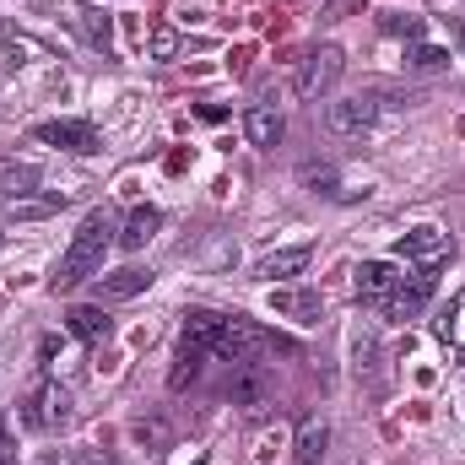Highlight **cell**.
Listing matches in <instances>:
<instances>
[{"label": "cell", "mask_w": 465, "mask_h": 465, "mask_svg": "<svg viewBox=\"0 0 465 465\" xmlns=\"http://www.w3.org/2000/svg\"><path fill=\"white\" fill-rule=\"evenodd\" d=\"M119 243V228L109 212H87V223L76 228L71 238V249L60 254V265H54V292H71L76 282H93V276H104V254Z\"/></svg>", "instance_id": "1"}, {"label": "cell", "mask_w": 465, "mask_h": 465, "mask_svg": "<svg viewBox=\"0 0 465 465\" xmlns=\"http://www.w3.org/2000/svg\"><path fill=\"white\" fill-rule=\"evenodd\" d=\"M276 351H292V341H282L276 331H260L249 320H228L223 336L212 341V357H223L232 368H265V357H276Z\"/></svg>", "instance_id": "2"}, {"label": "cell", "mask_w": 465, "mask_h": 465, "mask_svg": "<svg viewBox=\"0 0 465 465\" xmlns=\"http://www.w3.org/2000/svg\"><path fill=\"white\" fill-rule=\"evenodd\" d=\"M341 71H347V54L336 49V44H320L303 65H298V76H292V93L303 98V104H320L336 82H341Z\"/></svg>", "instance_id": "3"}, {"label": "cell", "mask_w": 465, "mask_h": 465, "mask_svg": "<svg viewBox=\"0 0 465 465\" xmlns=\"http://www.w3.org/2000/svg\"><path fill=\"white\" fill-rule=\"evenodd\" d=\"M76 411H71V390L65 384H54V379H44L27 401H22V428L27 433H54V428H65Z\"/></svg>", "instance_id": "4"}, {"label": "cell", "mask_w": 465, "mask_h": 465, "mask_svg": "<svg viewBox=\"0 0 465 465\" xmlns=\"http://www.w3.org/2000/svg\"><path fill=\"white\" fill-rule=\"evenodd\" d=\"M433 287H439V265H417L411 276H401V282H395V292H390L379 309H384L390 320H401V325H406V320H417V314L428 309Z\"/></svg>", "instance_id": "5"}, {"label": "cell", "mask_w": 465, "mask_h": 465, "mask_svg": "<svg viewBox=\"0 0 465 465\" xmlns=\"http://www.w3.org/2000/svg\"><path fill=\"white\" fill-rule=\"evenodd\" d=\"M384 114V98L379 93H357V98H341V104H325V135H336V141H351V135H362L373 119Z\"/></svg>", "instance_id": "6"}, {"label": "cell", "mask_w": 465, "mask_h": 465, "mask_svg": "<svg viewBox=\"0 0 465 465\" xmlns=\"http://www.w3.org/2000/svg\"><path fill=\"white\" fill-rule=\"evenodd\" d=\"M33 141L60 146V152H76V157L104 152V135H98V124H93V119H49V124H38V130H33Z\"/></svg>", "instance_id": "7"}, {"label": "cell", "mask_w": 465, "mask_h": 465, "mask_svg": "<svg viewBox=\"0 0 465 465\" xmlns=\"http://www.w3.org/2000/svg\"><path fill=\"white\" fill-rule=\"evenodd\" d=\"M395 254L411 260V265H444V260L455 254V243H450L444 228H411V232L395 238Z\"/></svg>", "instance_id": "8"}, {"label": "cell", "mask_w": 465, "mask_h": 465, "mask_svg": "<svg viewBox=\"0 0 465 465\" xmlns=\"http://www.w3.org/2000/svg\"><path fill=\"white\" fill-rule=\"evenodd\" d=\"M146 287H152V271H146V265H124V271H109V276H93V298H98V303L141 298Z\"/></svg>", "instance_id": "9"}, {"label": "cell", "mask_w": 465, "mask_h": 465, "mask_svg": "<svg viewBox=\"0 0 465 465\" xmlns=\"http://www.w3.org/2000/svg\"><path fill=\"white\" fill-rule=\"evenodd\" d=\"M309 265H314V243H292V249H276V254L254 260V276H260V282H292V276H303Z\"/></svg>", "instance_id": "10"}, {"label": "cell", "mask_w": 465, "mask_h": 465, "mask_svg": "<svg viewBox=\"0 0 465 465\" xmlns=\"http://www.w3.org/2000/svg\"><path fill=\"white\" fill-rule=\"evenodd\" d=\"M395 282H401L395 260H362V265H357V298H362V303H384V298L395 292Z\"/></svg>", "instance_id": "11"}, {"label": "cell", "mask_w": 465, "mask_h": 465, "mask_svg": "<svg viewBox=\"0 0 465 465\" xmlns=\"http://www.w3.org/2000/svg\"><path fill=\"white\" fill-rule=\"evenodd\" d=\"M271 309L287 314V320H298V325H314L320 309H325V298L309 292V287H271Z\"/></svg>", "instance_id": "12"}, {"label": "cell", "mask_w": 465, "mask_h": 465, "mask_svg": "<svg viewBox=\"0 0 465 465\" xmlns=\"http://www.w3.org/2000/svg\"><path fill=\"white\" fill-rule=\"evenodd\" d=\"M65 325H71V336L87 341V347H104V341L114 336V320L104 314V303H76V309L65 314Z\"/></svg>", "instance_id": "13"}, {"label": "cell", "mask_w": 465, "mask_h": 465, "mask_svg": "<svg viewBox=\"0 0 465 465\" xmlns=\"http://www.w3.org/2000/svg\"><path fill=\"white\" fill-rule=\"evenodd\" d=\"M325 450H331V422L303 417L298 433H292V455H298V465H320L325 460Z\"/></svg>", "instance_id": "14"}, {"label": "cell", "mask_w": 465, "mask_h": 465, "mask_svg": "<svg viewBox=\"0 0 465 465\" xmlns=\"http://www.w3.org/2000/svg\"><path fill=\"white\" fill-rule=\"evenodd\" d=\"M243 135H249V146H276V141L287 135V119L276 114L271 104H254V109L243 114Z\"/></svg>", "instance_id": "15"}, {"label": "cell", "mask_w": 465, "mask_h": 465, "mask_svg": "<svg viewBox=\"0 0 465 465\" xmlns=\"http://www.w3.org/2000/svg\"><path fill=\"white\" fill-rule=\"evenodd\" d=\"M157 228H163V212H152V206H135L130 217H124V228H119V249H146L152 238H157Z\"/></svg>", "instance_id": "16"}, {"label": "cell", "mask_w": 465, "mask_h": 465, "mask_svg": "<svg viewBox=\"0 0 465 465\" xmlns=\"http://www.w3.org/2000/svg\"><path fill=\"white\" fill-rule=\"evenodd\" d=\"M223 325H228V314H212V309H190V314H184V331H179V341H190V347L212 351V341L223 336Z\"/></svg>", "instance_id": "17"}, {"label": "cell", "mask_w": 465, "mask_h": 465, "mask_svg": "<svg viewBox=\"0 0 465 465\" xmlns=\"http://www.w3.org/2000/svg\"><path fill=\"white\" fill-rule=\"evenodd\" d=\"M76 33H82L93 49H104V54L114 49V22H109L104 5H82V11H76Z\"/></svg>", "instance_id": "18"}, {"label": "cell", "mask_w": 465, "mask_h": 465, "mask_svg": "<svg viewBox=\"0 0 465 465\" xmlns=\"http://www.w3.org/2000/svg\"><path fill=\"white\" fill-rule=\"evenodd\" d=\"M206 357H212V351H201V347H190V341H179V351H173V368H168V390H184V384H195Z\"/></svg>", "instance_id": "19"}, {"label": "cell", "mask_w": 465, "mask_h": 465, "mask_svg": "<svg viewBox=\"0 0 465 465\" xmlns=\"http://www.w3.org/2000/svg\"><path fill=\"white\" fill-rule=\"evenodd\" d=\"M406 71H417V76L450 71V49H439V44H406Z\"/></svg>", "instance_id": "20"}, {"label": "cell", "mask_w": 465, "mask_h": 465, "mask_svg": "<svg viewBox=\"0 0 465 465\" xmlns=\"http://www.w3.org/2000/svg\"><path fill=\"white\" fill-rule=\"evenodd\" d=\"M33 184H38V168H33V163H0V195L22 201Z\"/></svg>", "instance_id": "21"}, {"label": "cell", "mask_w": 465, "mask_h": 465, "mask_svg": "<svg viewBox=\"0 0 465 465\" xmlns=\"http://www.w3.org/2000/svg\"><path fill=\"white\" fill-rule=\"evenodd\" d=\"M433 331H439V341H444V347H465V287L455 292V303L444 309V320H439Z\"/></svg>", "instance_id": "22"}, {"label": "cell", "mask_w": 465, "mask_h": 465, "mask_svg": "<svg viewBox=\"0 0 465 465\" xmlns=\"http://www.w3.org/2000/svg\"><path fill=\"white\" fill-rule=\"evenodd\" d=\"M65 201H71V195H60V190H54V195H22V201H11V217H49V212H60Z\"/></svg>", "instance_id": "23"}, {"label": "cell", "mask_w": 465, "mask_h": 465, "mask_svg": "<svg viewBox=\"0 0 465 465\" xmlns=\"http://www.w3.org/2000/svg\"><path fill=\"white\" fill-rule=\"evenodd\" d=\"M232 401L260 406V401H265V373H260V368H238V379H232Z\"/></svg>", "instance_id": "24"}, {"label": "cell", "mask_w": 465, "mask_h": 465, "mask_svg": "<svg viewBox=\"0 0 465 465\" xmlns=\"http://www.w3.org/2000/svg\"><path fill=\"white\" fill-rule=\"evenodd\" d=\"M298 179H303L314 195H331V190H336V168H331V163H303Z\"/></svg>", "instance_id": "25"}, {"label": "cell", "mask_w": 465, "mask_h": 465, "mask_svg": "<svg viewBox=\"0 0 465 465\" xmlns=\"http://www.w3.org/2000/svg\"><path fill=\"white\" fill-rule=\"evenodd\" d=\"M146 49H152V60H173V54H179V33H173V27H152Z\"/></svg>", "instance_id": "26"}, {"label": "cell", "mask_w": 465, "mask_h": 465, "mask_svg": "<svg viewBox=\"0 0 465 465\" xmlns=\"http://www.w3.org/2000/svg\"><path fill=\"white\" fill-rule=\"evenodd\" d=\"M384 33H395L406 44H422V16H384Z\"/></svg>", "instance_id": "27"}, {"label": "cell", "mask_w": 465, "mask_h": 465, "mask_svg": "<svg viewBox=\"0 0 465 465\" xmlns=\"http://www.w3.org/2000/svg\"><path fill=\"white\" fill-rule=\"evenodd\" d=\"M49 465H119V460H109L104 450H65L60 460H49Z\"/></svg>", "instance_id": "28"}, {"label": "cell", "mask_w": 465, "mask_h": 465, "mask_svg": "<svg viewBox=\"0 0 465 465\" xmlns=\"http://www.w3.org/2000/svg\"><path fill=\"white\" fill-rule=\"evenodd\" d=\"M351 357H357V373H373V368H379V347H373L368 336L351 341Z\"/></svg>", "instance_id": "29"}, {"label": "cell", "mask_w": 465, "mask_h": 465, "mask_svg": "<svg viewBox=\"0 0 465 465\" xmlns=\"http://www.w3.org/2000/svg\"><path fill=\"white\" fill-rule=\"evenodd\" d=\"M135 439L152 444V450H163V444H168V428H163V422H135Z\"/></svg>", "instance_id": "30"}, {"label": "cell", "mask_w": 465, "mask_h": 465, "mask_svg": "<svg viewBox=\"0 0 465 465\" xmlns=\"http://www.w3.org/2000/svg\"><path fill=\"white\" fill-rule=\"evenodd\" d=\"M0 465H16V450H11V439L0 433Z\"/></svg>", "instance_id": "31"}, {"label": "cell", "mask_w": 465, "mask_h": 465, "mask_svg": "<svg viewBox=\"0 0 465 465\" xmlns=\"http://www.w3.org/2000/svg\"><path fill=\"white\" fill-rule=\"evenodd\" d=\"M460 44H465V27H460Z\"/></svg>", "instance_id": "32"}, {"label": "cell", "mask_w": 465, "mask_h": 465, "mask_svg": "<svg viewBox=\"0 0 465 465\" xmlns=\"http://www.w3.org/2000/svg\"><path fill=\"white\" fill-rule=\"evenodd\" d=\"M0 243H5V232H0Z\"/></svg>", "instance_id": "33"}, {"label": "cell", "mask_w": 465, "mask_h": 465, "mask_svg": "<svg viewBox=\"0 0 465 465\" xmlns=\"http://www.w3.org/2000/svg\"><path fill=\"white\" fill-rule=\"evenodd\" d=\"M460 357H465V347H460Z\"/></svg>", "instance_id": "34"}]
</instances>
